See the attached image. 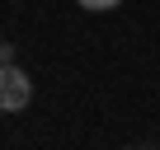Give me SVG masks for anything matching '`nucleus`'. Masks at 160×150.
<instances>
[{
  "mask_svg": "<svg viewBox=\"0 0 160 150\" xmlns=\"http://www.w3.org/2000/svg\"><path fill=\"white\" fill-rule=\"evenodd\" d=\"M33 99V80L19 66H0V113H24Z\"/></svg>",
  "mask_w": 160,
  "mask_h": 150,
  "instance_id": "f257e3e1",
  "label": "nucleus"
},
{
  "mask_svg": "<svg viewBox=\"0 0 160 150\" xmlns=\"http://www.w3.org/2000/svg\"><path fill=\"white\" fill-rule=\"evenodd\" d=\"M80 10H113V5H122V0H75Z\"/></svg>",
  "mask_w": 160,
  "mask_h": 150,
  "instance_id": "f03ea898",
  "label": "nucleus"
},
{
  "mask_svg": "<svg viewBox=\"0 0 160 150\" xmlns=\"http://www.w3.org/2000/svg\"><path fill=\"white\" fill-rule=\"evenodd\" d=\"M0 66H14V47L10 42H0Z\"/></svg>",
  "mask_w": 160,
  "mask_h": 150,
  "instance_id": "7ed1b4c3",
  "label": "nucleus"
}]
</instances>
